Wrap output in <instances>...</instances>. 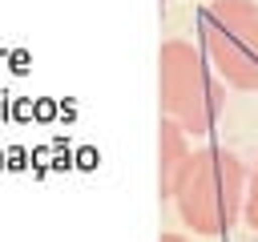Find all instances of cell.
I'll return each mask as SVG.
<instances>
[{"mask_svg":"<svg viewBox=\"0 0 258 242\" xmlns=\"http://www.w3.org/2000/svg\"><path fill=\"white\" fill-rule=\"evenodd\" d=\"M161 113L185 133H210L222 113V85L189 40H165L157 52Z\"/></svg>","mask_w":258,"mask_h":242,"instance_id":"2","label":"cell"},{"mask_svg":"<svg viewBox=\"0 0 258 242\" xmlns=\"http://www.w3.org/2000/svg\"><path fill=\"white\" fill-rule=\"evenodd\" d=\"M210 65L234 89H258V8L250 0H214L198 12Z\"/></svg>","mask_w":258,"mask_h":242,"instance_id":"3","label":"cell"},{"mask_svg":"<svg viewBox=\"0 0 258 242\" xmlns=\"http://www.w3.org/2000/svg\"><path fill=\"white\" fill-rule=\"evenodd\" d=\"M242 218H246V226H250V230L258 234V165H254V177H250V194H246Z\"/></svg>","mask_w":258,"mask_h":242,"instance_id":"5","label":"cell"},{"mask_svg":"<svg viewBox=\"0 0 258 242\" xmlns=\"http://www.w3.org/2000/svg\"><path fill=\"white\" fill-rule=\"evenodd\" d=\"M161 242H189V238H181V234H161Z\"/></svg>","mask_w":258,"mask_h":242,"instance_id":"6","label":"cell"},{"mask_svg":"<svg viewBox=\"0 0 258 242\" xmlns=\"http://www.w3.org/2000/svg\"><path fill=\"white\" fill-rule=\"evenodd\" d=\"M242 182H246L242 161L230 149L206 145V149L185 157L169 198L177 202V214H181L185 226H194V234L214 238V234H226L238 222V210H242V198H246Z\"/></svg>","mask_w":258,"mask_h":242,"instance_id":"1","label":"cell"},{"mask_svg":"<svg viewBox=\"0 0 258 242\" xmlns=\"http://www.w3.org/2000/svg\"><path fill=\"white\" fill-rule=\"evenodd\" d=\"M189 149H185V129L169 117H161V169H157V186H161V198L173 194V182L185 165Z\"/></svg>","mask_w":258,"mask_h":242,"instance_id":"4","label":"cell"}]
</instances>
